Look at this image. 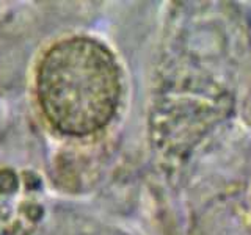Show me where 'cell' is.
I'll use <instances>...</instances> for the list:
<instances>
[{
    "mask_svg": "<svg viewBox=\"0 0 251 235\" xmlns=\"http://www.w3.org/2000/svg\"><path fill=\"white\" fill-rule=\"evenodd\" d=\"M121 68L105 44L88 36L60 39L35 74L38 105L61 135L88 137L112 122L121 100Z\"/></svg>",
    "mask_w": 251,
    "mask_h": 235,
    "instance_id": "obj_1",
    "label": "cell"
}]
</instances>
